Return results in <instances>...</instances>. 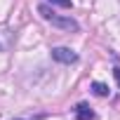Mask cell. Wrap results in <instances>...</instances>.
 I'll use <instances>...</instances> for the list:
<instances>
[{
	"label": "cell",
	"instance_id": "obj_6",
	"mask_svg": "<svg viewBox=\"0 0 120 120\" xmlns=\"http://www.w3.org/2000/svg\"><path fill=\"white\" fill-rule=\"evenodd\" d=\"M49 3L52 5H59V7H66V10L71 7V0H49Z\"/></svg>",
	"mask_w": 120,
	"mask_h": 120
},
{
	"label": "cell",
	"instance_id": "obj_2",
	"mask_svg": "<svg viewBox=\"0 0 120 120\" xmlns=\"http://www.w3.org/2000/svg\"><path fill=\"white\" fill-rule=\"evenodd\" d=\"M52 59L59 61V64H75L78 61V54L73 49H68V47H54L52 49Z\"/></svg>",
	"mask_w": 120,
	"mask_h": 120
},
{
	"label": "cell",
	"instance_id": "obj_5",
	"mask_svg": "<svg viewBox=\"0 0 120 120\" xmlns=\"http://www.w3.org/2000/svg\"><path fill=\"white\" fill-rule=\"evenodd\" d=\"M92 92H94L97 97H108V85H104V82H92Z\"/></svg>",
	"mask_w": 120,
	"mask_h": 120
},
{
	"label": "cell",
	"instance_id": "obj_3",
	"mask_svg": "<svg viewBox=\"0 0 120 120\" xmlns=\"http://www.w3.org/2000/svg\"><path fill=\"white\" fill-rule=\"evenodd\" d=\"M14 42V33L7 26H0V52H7Z\"/></svg>",
	"mask_w": 120,
	"mask_h": 120
},
{
	"label": "cell",
	"instance_id": "obj_1",
	"mask_svg": "<svg viewBox=\"0 0 120 120\" xmlns=\"http://www.w3.org/2000/svg\"><path fill=\"white\" fill-rule=\"evenodd\" d=\"M38 14H40L45 21H49L52 26H56V28H64V31H78V28H80L75 19H71V17H59L49 5H38Z\"/></svg>",
	"mask_w": 120,
	"mask_h": 120
},
{
	"label": "cell",
	"instance_id": "obj_4",
	"mask_svg": "<svg viewBox=\"0 0 120 120\" xmlns=\"http://www.w3.org/2000/svg\"><path fill=\"white\" fill-rule=\"evenodd\" d=\"M75 115H78V120H94V111L87 104H78L75 106Z\"/></svg>",
	"mask_w": 120,
	"mask_h": 120
},
{
	"label": "cell",
	"instance_id": "obj_7",
	"mask_svg": "<svg viewBox=\"0 0 120 120\" xmlns=\"http://www.w3.org/2000/svg\"><path fill=\"white\" fill-rule=\"evenodd\" d=\"M113 75H115V80H118V85H120V68H113Z\"/></svg>",
	"mask_w": 120,
	"mask_h": 120
}]
</instances>
